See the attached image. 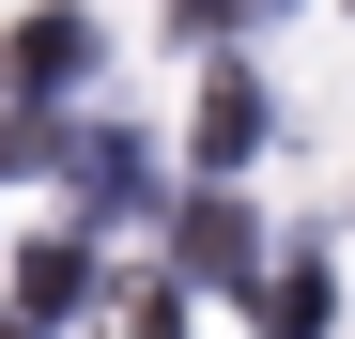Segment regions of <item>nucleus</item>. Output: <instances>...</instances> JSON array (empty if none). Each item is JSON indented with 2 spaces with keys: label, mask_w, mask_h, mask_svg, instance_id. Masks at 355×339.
I'll list each match as a JSON object with an SVG mask.
<instances>
[{
  "label": "nucleus",
  "mask_w": 355,
  "mask_h": 339,
  "mask_svg": "<svg viewBox=\"0 0 355 339\" xmlns=\"http://www.w3.org/2000/svg\"><path fill=\"white\" fill-rule=\"evenodd\" d=\"M78 62H93V31H78V16H31V31H16V93H62Z\"/></svg>",
  "instance_id": "f257e3e1"
}]
</instances>
